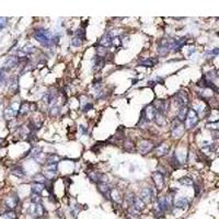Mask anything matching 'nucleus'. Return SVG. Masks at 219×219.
<instances>
[{
  "label": "nucleus",
  "mask_w": 219,
  "mask_h": 219,
  "mask_svg": "<svg viewBox=\"0 0 219 219\" xmlns=\"http://www.w3.org/2000/svg\"><path fill=\"white\" fill-rule=\"evenodd\" d=\"M184 123H182L181 121H179L176 117L172 121L171 123V133H172V136L173 137H181L184 133Z\"/></svg>",
  "instance_id": "20e7f679"
},
{
  "label": "nucleus",
  "mask_w": 219,
  "mask_h": 219,
  "mask_svg": "<svg viewBox=\"0 0 219 219\" xmlns=\"http://www.w3.org/2000/svg\"><path fill=\"white\" fill-rule=\"evenodd\" d=\"M187 113H188V107H187V106H181V107L179 109L176 119H178L179 121H181L182 123H184V121H185V119H186Z\"/></svg>",
  "instance_id": "6ab92c4d"
},
{
  "label": "nucleus",
  "mask_w": 219,
  "mask_h": 219,
  "mask_svg": "<svg viewBox=\"0 0 219 219\" xmlns=\"http://www.w3.org/2000/svg\"><path fill=\"white\" fill-rule=\"evenodd\" d=\"M6 25H7V19H6V18H0V30H2Z\"/></svg>",
  "instance_id": "4c0bfd02"
},
{
  "label": "nucleus",
  "mask_w": 219,
  "mask_h": 219,
  "mask_svg": "<svg viewBox=\"0 0 219 219\" xmlns=\"http://www.w3.org/2000/svg\"><path fill=\"white\" fill-rule=\"evenodd\" d=\"M145 205H146V204H145L138 196L133 197V201H132V203H130V206H132L133 209H135L136 211H142V210L145 209V207H146Z\"/></svg>",
  "instance_id": "f8f14e48"
},
{
  "label": "nucleus",
  "mask_w": 219,
  "mask_h": 219,
  "mask_svg": "<svg viewBox=\"0 0 219 219\" xmlns=\"http://www.w3.org/2000/svg\"><path fill=\"white\" fill-rule=\"evenodd\" d=\"M104 58H100V57H96V59H94V64H93V71H96V73H98V71H100L101 69L104 67Z\"/></svg>",
  "instance_id": "aec40b11"
},
{
  "label": "nucleus",
  "mask_w": 219,
  "mask_h": 219,
  "mask_svg": "<svg viewBox=\"0 0 219 219\" xmlns=\"http://www.w3.org/2000/svg\"><path fill=\"white\" fill-rule=\"evenodd\" d=\"M29 111H31V103L29 102H23L21 106L19 107V114L20 115H27Z\"/></svg>",
  "instance_id": "b1692460"
},
{
  "label": "nucleus",
  "mask_w": 219,
  "mask_h": 219,
  "mask_svg": "<svg viewBox=\"0 0 219 219\" xmlns=\"http://www.w3.org/2000/svg\"><path fill=\"white\" fill-rule=\"evenodd\" d=\"M124 148L128 151L134 150V142H130V140H126V142H124Z\"/></svg>",
  "instance_id": "72a5a7b5"
},
{
  "label": "nucleus",
  "mask_w": 219,
  "mask_h": 219,
  "mask_svg": "<svg viewBox=\"0 0 219 219\" xmlns=\"http://www.w3.org/2000/svg\"><path fill=\"white\" fill-rule=\"evenodd\" d=\"M208 54L214 55V56H217V55H218V48H214L213 50H209V52H208Z\"/></svg>",
  "instance_id": "a19ab883"
},
{
  "label": "nucleus",
  "mask_w": 219,
  "mask_h": 219,
  "mask_svg": "<svg viewBox=\"0 0 219 219\" xmlns=\"http://www.w3.org/2000/svg\"><path fill=\"white\" fill-rule=\"evenodd\" d=\"M173 99H174V102H175L180 107H181V106H187L188 98H187V94L185 92H183V91L176 92L173 96Z\"/></svg>",
  "instance_id": "1a4fd4ad"
},
{
  "label": "nucleus",
  "mask_w": 219,
  "mask_h": 219,
  "mask_svg": "<svg viewBox=\"0 0 219 219\" xmlns=\"http://www.w3.org/2000/svg\"><path fill=\"white\" fill-rule=\"evenodd\" d=\"M188 204H190V202L186 197H181V198H179L174 202V207L179 208V209H184L188 206Z\"/></svg>",
  "instance_id": "a211bd4d"
},
{
  "label": "nucleus",
  "mask_w": 219,
  "mask_h": 219,
  "mask_svg": "<svg viewBox=\"0 0 219 219\" xmlns=\"http://www.w3.org/2000/svg\"><path fill=\"white\" fill-rule=\"evenodd\" d=\"M34 37L38 43H41L43 46L45 47H52L55 43H57L58 37L54 36L50 31L48 30H44V29H40L36 30L34 32Z\"/></svg>",
  "instance_id": "f257e3e1"
},
{
  "label": "nucleus",
  "mask_w": 219,
  "mask_h": 219,
  "mask_svg": "<svg viewBox=\"0 0 219 219\" xmlns=\"http://www.w3.org/2000/svg\"><path fill=\"white\" fill-rule=\"evenodd\" d=\"M157 63H158L157 58H147V59L140 61L138 65L139 66H144V67H153V66H156Z\"/></svg>",
  "instance_id": "393cba45"
},
{
  "label": "nucleus",
  "mask_w": 219,
  "mask_h": 219,
  "mask_svg": "<svg viewBox=\"0 0 219 219\" xmlns=\"http://www.w3.org/2000/svg\"><path fill=\"white\" fill-rule=\"evenodd\" d=\"M3 218L5 219H17V214L14 210H7L3 214Z\"/></svg>",
  "instance_id": "c756f323"
},
{
  "label": "nucleus",
  "mask_w": 219,
  "mask_h": 219,
  "mask_svg": "<svg viewBox=\"0 0 219 219\" xmlns=\"http://www.w3.org/2000/svg\"><path fill=\"white\" fill-rule=\"evenodd\" d=\"M44 188H45V185H44V184H41V183H36V182L33 183L32 186H31L32 193H33V194H37V195H40L42 192L44 191Z\"/></svg>",
  "instance_id": "5701e85b"
},
{
  "label": "nucleus",
  "mask_w": 219,
  "mask_h": 219,
  "mask_svg": "<svg viewBox=\"0 0 219 219\" xmlns=\"http://www.w3.org/2000/svg\"><path fill=\"white\" fill-rule=\"evenodd\" d=\"M179 182L183 184V185H194V181L192 178H188V176H183L179 180Z\"/></svg>",
  "instance_id": "cd10ccee"
},
{
  "label": "nucleus",
  "mask_w": 219,
  "mask_h": 219,
  "mask_svg": "<svg viewBox=\"0 0 219 219\" xmlns=\"http://www.w3.org/2000/svg\"><path fill=\"white\" fill-rule=\"evenodd\" d=\"M19 114V106L18 103H13L10 106H8L3 112V116L6 119H12Z\"/></svg>",
  "instance_id": "6e6552de"
},
{
  "label": "nucleus",
  "mask_w": 219,
  "mask_h": 219,
  "mask_svg": "<svg viewBox=\"0 0 219 219\" xmlns=\"http://www.w3.org/2000/svg\"><path fill=\"white\" fill-rule=\"evenodd\" d=\"M31 214L34 215L35 217H42L44 216V213H45V209H44V206H42L41 204H33L31 206Z\"/></svg>",
  "instance_id": "ddd939ff"
},
{
  "label": "nucleus",
  "mask_w": 219,
  "mask_h": 219,
  "mask_svg": "<svg viewBox=\"0 0 219 219\" xmlns=\"http://www.w3.org/2000/svg\"><path fill=\"white\" fill-rule=\"evenodd\" d=\"M170 150V147L168 146V145H165V144H161V145H159V146L156 148V156H158V157H163V156H165L168 152H169Z\"/></svg>",
  "instance_id": "f3484780"
},
{
  "label": "nucleus",
  "mask_w": 219,
  "mask_h": 219,
  "mask_svg": "<svg viewBox=\"0 0 219 219\" xmlns=\"http://www.w3.org/2000/svg\"><path fill=\"white\" fill-rule=\"evenodd\" d=\"M153 121L156 122V124L160 126V127H163L164 125L167 124V119H165V116L164 114H161V113H156V116Z\"/></svg>",
  "instance_id": "4be33fe9"
},
{
  "label": "nucleus",
  "mask_w": 219,
  "mask_h": 219,
  "mask_svg": "<svg viewBox=\"0 0 219 219\" xmlns=\"http://www.w3.org/2000/svg\"><path fill=\"white\" fill-rule=\"evenodd\" d=\"M153 197H155V193L152 191V188H150V187H145V188H142V192H140L139 198H140L145 204H148V203L152 202Z\"/></svg>",
  "instance_id": "0eeeda50"
},
{
  "label": "nucleus",
  "mask_w": 219,
  "mask_h": 219,
  "mask_svg": "<svg viewBox=\"0 0 219 219\" xmlns=\"http://www.w3.org/2000/svg\"><path fill=\"white\" fill-rule=\"evenodd\" d=\"M19 63V57H15V56H10L8 59L6 60L5 65H3V68H2V70L5 71V70H7V69H11L13 68V67H15L17 65H18Z\"/></svg>",
  "instance_id": "4468645a"
},
{
  "label": "nucleus",
  "mask_w": 219,
  "mask_h": 219,
  "mask_svg": "<svg viewBox=\"0 0 219 219\" xmlns=\"http://www.w3.org/2000/svg\"><path fill=\"white\" fill-rule=\"evenodd\" d=\"M110 197H113V201L116 202V203H119L121 199H122L119 193L117 192V190H112V191H111V196Z\"/></svg>",
  "instance_id": "7c9ffc66"
},
{
  "label": "nucleus",
  "mask_w": 219,
  "mask_h": 219,
  "mask_svg": "<svg viewBox=\"0 0 219 219\" xmlns=\"http://www.w3.org/2000/svg\"><path fill=\"white\" fill-rule=\"evenodd\" d=\"M174 38H161L158 42V54L160 56H165L171 52Z\"/></svg>",
  "instance_id": "f03ea898"
},
{
  "label": "nucleus",
  "mask_w": 219,
  "mask_h": 219,
  "mask_svg": "<svg viewBox=\"0 0 219 219\" xmlns=\"http://www.w3.org/2000/svg\"><path fill=\"white\" fill-rule=\"evenodd\" d=\"M11 173L13 174L14 176H18V178H23V176L25 175L24 170H23L20 165H15L14 168H12V169H11Z\"/></svg>",
  "instance_id": "a878e982"
},
{
  "label": "nucleus",
  "mask_w": 219,
  "mask_h": 219,
  "mask_svg": "<svg viewBox=\"0 0 219 219\" xmlns=\"http://www.w3.org/2000/svg\"><path fill=\"white\" fill-rule=\"evenodd\" d=\"M59 114V107L58 106H53V107H50V115L52 116V117H56L57 115Z\"/></svg>",
  "instance_id": "473e14b6"
},
{
  "label": "nucleus",
  "mask_w": 219,
  "mask_h": 219,
  "mask_svg": "<svg viewBox=\"0 0 219 219\" xmlns=\"http://www.w3.org/2000/svg\"><path fill=\"white\" fill-rule=\"evenodd\" d=\"M46 165H56L59 161V157L55 153H50L46 158Z\"/></svg>",
  "instance_id": "412c9836"
},
{
  "label": "nucleus",
  "mask_w": 219,
  "mask_h": 219,
  "mask_svg": "<svg viewBox=\"0 0 219 219\" xmlns=\"http://www.w3.org/2000/svg\"><path fill=\"white\" fill-rule=\"evenodd\" d=\"M76 36L78 38H80L82 42L86 41V31L83 29H78L77 31H76Z\"/></svg>",
  "instance_id": "2f4dec72"
},
{
  "label": "nucleus",
  "mask_w": 219,
  "mask_h": 219,
  "mask_svg": "<svg viewBox=\"0 0 219 219\" xmlns=\"http://www.w3.org/2000/svg\"><path fill=\"white\" fill-rule=\"evenodd\" d=\"M153 149H155V145H153V142H150V140L142 139V140H140L139 144H138V151H139V153H142V156H145V155H147V153L151 152Z\"/></svg>",
  "instance_id": "39448f33"
},
{
  "label": "nucleus",
  "mask_w": 219,
  "mask_h": 219,
  "mask_svg": "<svg viewBox=\"0 0 219 219\" xmlns=\"http://www.w3.org/2000/svg\"><path fill=\"white\" fill-rule=\"evenodd\" d=\"M153 107L156 109L157 113H161V114H165L169 110V101L165 100H156L153 103Z\"/></svg>",
  "instance_id": "423d86ee"
},
{
  "label": "nucleus",
  "mask_w": 219,
  "mask_h": 219,
  "mask_svg": "<svg viewBox=\"0 0 219 219\" xmlns=\"http://www.w3.org/2000/svg\"><path fill=\"white\" fill-rule=\"evenodd\" d=\"M96 57H100V58H104L106 53H107V50L104 48V47H101V46H96Z\"/></svg>",
  "instance_id": "bb28decb"
},
{
  "label": "nucleus",
  "mask_w": 219,
  "mask_h": 219,
  "mask_svg": "<svg viewBox=\"0 0 219 219\" xmlns=\"http://www.w3.org/2000/svg\"><path fill=\"white\" fill-rule=\"evenodd\" d=\"M92 107H93L92 103H88V104H86V106L83 107V111H84V112H87V111H90Z\"/></svg>",
  "instance_id": "ea45409f"
},
{
  "label": "nucleus",
  "mask_w": 219,
  "mask_h": 219,
  "mask_svg": "<svg viewBox=\"0 0 219 219\" xmlns=\"http://www.w3.org/2000/svg\"><path fill=\"white\" fill-rule=\"evenodd\" d=\"M6 81V75L3 73V70L0 71V83H3Z\"/></svg>",
  "instance_id": "58836bf2"
},
{
  "label": "nucleus",
  "mask_w": 219,
  "mask_h": 219,
  "mask_svg": "<svg viewBox=\"0 0 219 219\" xmlns=\"http://www.w3.org/2000/svg\"><path fill=\"white\" fill-rule=\"evenodd\" d=\"M152 180H153V183H155L157 190H159V191L162 190V187L164 185V175L160 172L159 170L152 173Z\"/></svg>",
  "instance_id": "9d476101"
},
{
  "label": "nucleus",
  "mask_w": 219,
  "mask_h": 219,
  "mask_svg": "<svg viewBox=\"0 0 219 219\" xmlns=\"http://www.w3.org/2000/svg\"><path fill=\"white\" fill-rule=\"evenodd\" d=\"M199 121V117H198V114L195 110H188V113L186 115V119H185V127L187 129H192L194 128L197 125Z\"/></svg>",
  "instance_id": "7ed1b4c3"
},
{
  "label": "nucleus",
  "mask_w": 219,
  "mask_h": 219,
  "mask_svg": "<svg viewBox=\"0 0 219 219\" xmlns=\"http://www.w3.org/2000/svg\"><path fill=\"white\" fill-rule=\"evenodd\" d=\"M5 205L9 210H13L15 207H18L19 198H18V197H15V196L8 197V198L5 201Z\"/></svg>",
  "instance_id": "2eb2a0df"
},
{
  "label": "nucleus",
  "mask_w": 219,
  "mask_h": 219,
  "mask_svg": "<svg viewBox=\"0 0 219 219\" xmlns=\"http://www.w3.org/2000/svg\"><path fill=\"white\" fill-rule=\"evenodd\" d=\"M98 46H101V47H104V48H109L110 46H112V37L109 35V33L104 34L102 38L100 41L98 42Z\"/></svg>",
  "instance_id": "dca6fc26"
},
{
  "label": "nucleus",
  "mask_w": 219,
  "mask_h": 219,
  "mask_svg": "<svg viewBox=\"0 0 219 219\" xmlns=\"http://www.w3.org/2000/svg\"><path fill=\"white\" fill-rule=\"evenodd\" d=\"M31 202H32V204H40V202H41V197H40V195H37V194H31Z\"/></svg>",
  "instance_id": "c9c22d12"
},
{
  "label": "nucleus",
  "mask_w": 219,
  "mask_h": 219,
  "mask_svg": "<svg viewBox=\"0 0 219 219\" xmlns=\"http://www.w3.org/2000/svg\"><path fill=\"white\" fill-rule=\"evenodd\" d=\"M172 162H173V165L175 167V168H179V167H180V164H181V162L178 160L176 155H173V157H172Z\"/></svg>",
  "instance_id": "e433bc0d"
},
{
  "label": "nucleus",
  "mask_w": 219,
  "mask_h": 219,
  "mask_svg": "<svg viewBox=\"0 0 219 219\" xmlns=\"http://www.w3.org/2000/svg\"><path fill=\"white\" fill-rule=\"evenodd\" d=\"M96 186H98V191L103 195V197L109 199L110 196H111V191H112V188L109 184L107 183H98Z\"/></svg>",
  "instance_id": "9b49d317"
},
{
  "label": "nucleus",
  "mask_w": 219,
  "mask_h": 219,
  "mask_svg": "<svg viewBox=\"0 0 219 219\" xmlns=\"http://www.w3.org/2000/svg\"><path fill=\"white\" fill-rule=\"evenodd\" d=\"M71 45L75 46V47H79V46L82 45V41L80 38H78L77 36H75L73 40H71Z\"/></svg>",
  "instance_id": "f704fd0d"
},
{
  "label": "nucleus",
  "mask_w": 219,
  "mask_h": 219,
  "mask_svg": "<svg viewBox=\"0 0 219 219\" xmlns=\"http://www.w3.org/2000/svg\"><path fill=\"white\" fill-rule=\"evenodd\" d=\"M9 90L12 93H17V92L19 91V84H18V81L15 80V79H13L12 81H11V83L9 84Z\"/></svg>",
  "instance_id": "c85d7f7f"
}]
</instances>
